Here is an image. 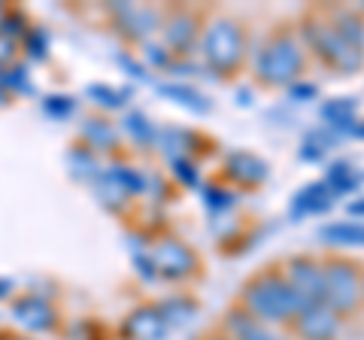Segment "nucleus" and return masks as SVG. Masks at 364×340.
I'll return each mask as SVG.
<instances>
[{
  "label": "nucleus",
  "mask_w": 364,
  "mask_h": 340,
  "mask_svg": "<svg viewBox=\"0 0 364 340\" xmlns=\"http://www.w3.org/2000/svg\"><path fill=\"white\" fill-rule=\"evenodd\" d=\"M167 37H170V43H173L176 49H188L191 40H195V21L191 18H176L173 25L167 28Z\"/></svg>",
  "instance_id": "18"
},
{
  "label": "nucleus",
  "mask_w": 364,
  "mask_h": 340,
  "mask_svg": "<svg viewBox=\"0 0 364 340\" xmlns=\"http://www.w3.org/2000/svg\"><path fill=\"white\" fill-rule=\"evenodd\" d=\"M161 92H164L167 97H173L176 104L188 107L191 112H210V100L203 97V95H198L195 88H182V85H164Z\"/></svg>",
  "instance_id": "16"
},
{
  "label": "nucleus",
  "mask_w": 364,
  "mask_h": 340,
  "mask_svg": "<svg viewBox=\"0 0 364 340\" xmlns=\"http://www.w3.org/2000/svg\"><path fill=\"white\" fill-rule=\"evenodd\" d=\"M334 191L328 188L325 183H310L304 186L298 195L291 201V219H301V216H316V213H328L334 207Z\"/></svg>",
  "instance_id": "8"
},
{
  "label": "nucleus",
  "mask_w": 364,
  "mask_h": 340,
  "mask_svg": "<svg viewBox=\"0 0 364 340\" xmlns=\"http://www.w3.org/2000/svg\"><path fill=\"white\" fill-rule=\"evenodd\" d=\"M203 201H207L210 210H228V207H234V195H231V191L215 188V186L203 188Z\"/></svg>",
  "instance_id": "20"
},
{
  "label": "nucleus",
  "mask_w": 364,
  "mask_h": 340,
  "mask_svg": "<svg viewBox=\"0 0 364 340\" xmlns=\"http://www.w3.org/2000/svg\"><path fill=\"white\" fill-rule=\"evenodd\" d=\"M128 334L134 340H161V334H164V316L158 310H140L136 316H131Z\"/></svg>",
  "instance_id": "12"
},
{
  "label": "nucleus",
  "mask_w": 364,
  "mask_h": 340,
  "mask_svg": "<svg viewBox=\"0 0 364 340\" xmlns=\"http://www.w3.org/2000/svg\"><path fill=\"white\" fill-rule=\"evenodd\" d=\"M316 95H318L316 85H294L291 88V97L294 100H306V97H316Z\"/></svg>",
  "instance_id": "22"
},
{
  "label": "nucleus",
  "mask_w": 364,
  "mask_h": 340,
  "mask_svg": "<svg viewBox=\"0 0 364 340\" xmlns=\"http://www.w3.org/2000/svg\"><path fill=\"white\" fill-rule=\"evenodd\" d=\"M301 67H304V52L298 43L289 37L273 40L270 46L258 55V76L270 85L291 83V79L301 73Z\"/></svg>",
  "instance_id": "2"
},
{
  "label": "nucleus",
  "mask_w": 364,
  "mask_h": 340,
  "mask_svg": "<svg viewBox=\"0 0 364 340\" xmlns=\"http://www.w3.org/2000/svg\"><path fill=\"white\" fill-rule=\"evenodd\" d=\"M325 186L334 191V195H346V191H355L361 186V176H355V170H352L349 161H334L328 167V179Z\"/></svg>",
  "instance_id": "14"
},
{
  "label": "nucleus",
  "mask_w": 364,
  "mask_h": 340,
  "mask_svg": "<svg viewBox=\"0 0 364 340\" xmlns=\"http://www.w3.org/2000/svg\"><path fill=\"white\" fill-rule=\"evenodd\" d=\"M198 313V307L191 301H170V304H164V319H170V322H188L191 316Z\"/></svg>",
  "instance_id": "19"
},
{
  "label": "nucleus",
  "mask_w": 364,
  "mask_h": 340,
  "mask_svg": "<svg viewBox=\"0 0 364 340\" xmlns=\"http://www.w3.org/2000/svg\"><path fill=\"white\" fill-rule=\"evenodd\" d=\"M355 97H337V100H328V104L322 107V119L328 122V128H331L334 134L337 131H346L352 134L355 131Z\"/></svg>",
  "instance_id": "11"
},
{
  "label": "nucleus",
  "mask_w": 364,
  "mask_h": 340,
  "mask_svg": "<svg viewBox=\"0 0 364 340\" xmlns=\"http://www.w3.org/2000/svg\"><path fill=\"white\" fill-rule=\"evenodd\" d=\"M155 265L164 277H186L195 270V253L182 243H161L155 253Z\"/></svg>",
  "instance_id": "9"
},
{
  "label": "nucleus",
  "mask_w": 364,
  "mask_h": 340,
  "mask_svg": "<svg viewBox=\"0 0 364 340\" xmlns=\"http://www.w3.org/2000/svg\"><path fill=\"white\" fill-rule=\"evenodd\" d=\"M228 322H231V328L237 331L240 340H282V337L270 334L267 328H261L255 319H249V316H243V313H231L228 316Z\"/></svg>",
  "instance_id": "15"
},
{
  "label": "nucleus",
  "mask_w": 364,
  "mask_h": 340,
  "mask_svg": "<svg viewBox=\"0 0 364 340\" xmlns=\"http://www.w3.org/2000/svg\"><path fill=\"white\" fill-rule=\"evenodd\" d=\"M352 134H355V137H364V122H361V124H355V131H352Z\"/></svg>",
  "instance_id": "24"
},
{
  "label": "nucleus",
  "mask_w": 364,
  "mask_h": 340,
  "mask_svg": "<svg viewBox=\"0 0 364 340\" xmlns=\"http://www.w3.org/2000/svg\"><path fill=\"white\" fill-rule=\"evenodd\" d=\"M246 304L258 319H267V322H282L289 316L301 313V301L298 294L291 292V286L279 277H261L255 280L252 286L246 289Z\"/></svg>",
  "instance_id": "1"
},
{
  "label": "nucleus",
  "mask_w": 364,
  "mask_h": 340,
  "mask_svg": "<svg viewBox=\"0 0 364 340\" xmlns=\"http://www.w3.org/2000/svg\"><path fill=\"white\" fill-rule=\"evenodd\" d=\"M349 213H352V216H364V201H352L349 203Z\"/></svg>",
  "instance_id": "23"
},
{
  "label": "nucleus",
  "mask_w": 364,
  "mask_h": 340,
  "mask_svg": "<svg viewBox=\"0 0 364 340\" xmlns=\"http://www.w3.org/2000/svg\"><path fill=\"white\" fill-rule=\"evenodd\" d=\"M306 40H310V46L322 55V58L337 67V70H343V73H352V70H361V64H364V52L355 49V46H349V43L340 37L337 28L331 25H313L306 28Z\"/></svg>",
  "instance_id": "3"
},
{
  "label": "nucleus",
  "mask_w": 364,
  "mask_h": 340,
  "mask_svg": "<svg viewBox=\"0 0 364 340\" xmlns=\"http://www.w3.org/2000/svg\"><path fill=\"white\" fill-rule=\"evenodd\" d=\"M298 331L304 340H331L337 334V319L328 304H316V307H304L298 313Z\"/></svg>",
  "instance_id": "7"
},
{
  "label": "nucleus",
  "mask_w": 364,
  "mask_h": 340,
  "mask_svg": "<svg viewBox=\"0 0 364 340\" xmlns=\"http://www.w3.org/2000/svg\"><path fill=\"white\" fill-rule=\"evenodd\" d=\"M225 167H228V174H231L234 179H240V183H246V186H258V183H264L267 174H270L267 164L261 161V158H258L255 152H246V149H237V152L228 155Z\"/></svg>",
  "instance_id": "10"
},
{
  "label": "nucleus",
  "mask_w": 364,
  "mask_h": 340,
  "mask_svg": "<svg viewBox=\"0 0 364 340\" xmlns=\"http://www.w3.org/2000/svg\"><path fill=\"white\" fill-rule=\"evenodd\" d=\"M337 25H340L337 28L340 37H343L349 46H355V49L364 52V25H361V21L355 16H349V13H340L337 16Z\"/></svg>",
  "instance_id": "17"
},
{
  "label": "nucleus",
  "mask_w": 364,
  "mask_h": 340,
  "mask_svg": "<svg viewBox=\"0 0 364 340\" xmlns=\"http://www.w3.org/2000/svg\"><path fill=\"white\" fill-rule=\"evenodd\" d=\"M322 240H331L337 246H364V225L361 222H337V225H325L318 231Z\"/></svg>",
  "instance_id": "13"
},
{
  "label": "nucleus",
  "mask_w": 364,
  "mask_h": 340,
  "mask_svg": "<svg viewBox=\"0 0 364 340\" xmlns=\"http://www.w3.org/2000/svg\"><path fill=\"white\" fill-rule=\"evenodd\" d=\"M325 274V304L331 310H349L358 301V277L355 267L346 262H334Z\"/></svg>",
  "instance_id": "5"
},
{
  "label": "nucleus",
  "mask_w": 364,
  "mask_h": 340,
  "mask_svg": "<svg viewBox=\"0 0 364 340\" xmlns=\"http://www.w3.org/2000/svg\"><path fill=\"white\" fill-rule=\"evenodd\" d=\"M243 46H246V37L243 31L234 25V21H215V25L207 31V40H203V52H207V61L213 70H231V67L240 64L243 58Z\"/></svg>",
  "instance_id": "4"
},
{
  "label": "nucleus",
  "mask_w": 364,
  "mask_h": 340,
  "mask_svg": "<svg viewBox=\"0 0 364 340\" xmlns=\"http://www.w3.org/2000/svg\"><path fill=\"white\" fill-rule=\"evenodd\" d=\"M176 174H179V179L186 186H198V174H195V167H191L188 161H176Z\"/></svg>",
  "instance_id": "21"
},
{
  "label": "nucleus",
  "mask_w": 364,
  "mask_h": 340,
  "mask_svg": "<svg viewBox=\"0 0 364 340\" xmlns=\"http://www.w3.org/2000/svg\"><path fill=\"white\" fill-rule=\"evenodd\" d=\"M289 286L298 294L301 310L304 307H316V304H325V274L318 267H313L310 262H291L289 267Z\"/></svg>",
  "instance_id": "6"
}]
</instances>
